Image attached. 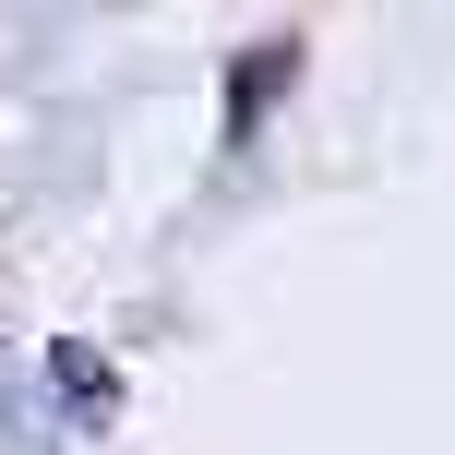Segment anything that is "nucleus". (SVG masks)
I'll return each instance as SVG.
<instances>
[{"label": "nucleus", "instance_id": "obj_1", "mask_svg": "<svg viewBox=\"0 0 455 455\" xmlns=\"http://www.w3.org/2000/svg\"><path fill=\"white\" fill-rule=\"evenodd\" d=\"M288 72H299V36H264L240 72H228V132H251V120H264V96L288 84Z\"/></svg>", "mask_w": 455, "mask_h": 455}, {"label": "nucleus", "instance_id": "obj_2", "mask_svg": "<svg viewBox=\"0 0 455 455\" xmlns=\"http://www.w3.org/2000/svg\"><path fill=\"white\" fill-rule=\"evenodd\" d=\"M48 371H60V408H72V419H108V408H120V371L96 360V347H60Z\"/></svg>", "mask_w": 455, "mask_h": 455}]
</instances>
